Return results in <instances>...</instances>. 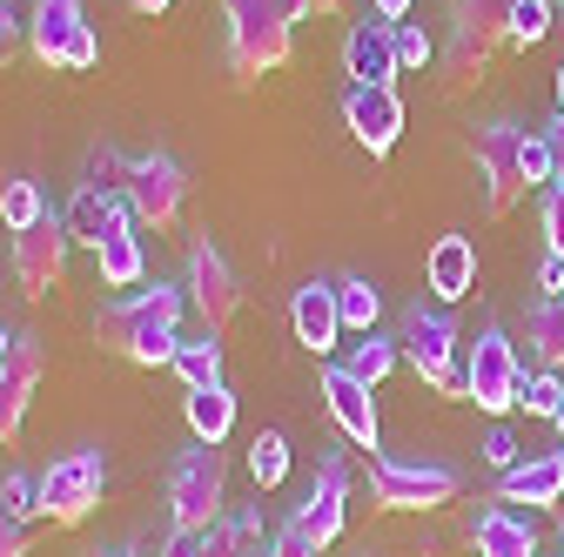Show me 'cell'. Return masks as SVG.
<instances>
[{
    "instance_id": "cell-1",
    "label": "cell",
    "mask_w": 564,
    "mask_h": 557,
    "mask_svg": "<svg viewBox=\"0 0 564 557\" xmlns=\"http://www.w3.org/2000/svg\"><path fill=\"white\" fill-rule=\"evenodd\" d=\"M182 309H188V290L155 283V290H134V296L108 303L101 323H95V336H101V350H115L121 363H134V370H162V363H175Z\"/></svg>"
},
{
    "instance_id": "cell-2",
    "label": "cell",
    "mask_w": 564,
    "mask_h": 557,
    "mask_svg": "<svg viewBox=\"0 0 564 557\" xmlns=\"http://www.w3.org/2000/svg\"><path fill=\"white\" fill-rule=\"evenodd\" d=\"M303 14H310L303 0H229V8H223V21H229V67L242 81L282 67Z\"/></svg>"
},
{
    "instance_id": "cell-3",
    "label": "cell",
    "mask_w": 564,
    "mask_h": 557,
    "mask_svg": "<svg viewBox=\"0 0 564 557\" xmlns=\"http://www.w3.org/2000/svg\"><path fill=\"white\" fill-rule=\"evenodd\" d=\"M229 504V457L223 444H195L169 463V524L182 531H216Z\"/></svg>"
},
{
    "instance_id": "cell-4",
    "label": "cell",
    "mask_w": 564,
    "mask_h": 557,
    "mask_svg": "<svg viewBox=\"0 0 564 557\" xmlns=\"http://www.w3.org/2000/svg\"><path fill=\"white\" fill-rule=\"evenodd\" d=\"M28 47L41 67H67V75H88L101 61V41H95V21H88L82 0H34Z\"/></svg>"
},
{
    "instance_id": "cell-5",
    "label": "cell",
    "mask_w": 564,
    "mask_h": 557,
    "mask_svg": "<svg viewBox=\"0 0 564 557\" xmlns=\"http://www.w3.org/2000/svg\"><path fill=\"white\" fill-rule=\"evenodd\" d=\"M397 350H403V363H410L423 383H431V390L464 396V376H457V323H451V309H423V303H410L403 323H397Z\"/></svg>"
},
{
    "instance_id": "cell-6",
    "label": "cell",
    "mask_w": 564,
    "mask_h": 557,
    "mask_svg": "<svg viewBox=\"0 0 564 557\" xmlns=\"http://www.w3.org/2000/svg\"><path fill=\"white\" fill-rule=\"evenodd\" d=\"M464 491L451 463H416V457H377L370 463V498L377 511H437Z\"/></svg>"
},
{
    "instance_id": "cell-7",
    "label": "cell",
    "mask_w": 564,
    "mask_h": 557,
    "mask_svg": "<svg viewBox=\"0 0 564 557\" xmlns=\"http://www.w3.org/2000/svg\"><path fill=\"white\" fill-rule=\"evenodd\" d=\"M518 383H524V363L511 350V336L505 329H484L470 342V363H464V403H477L484 416H505L518 409Z\"/></svg>"
},
{
    "instance_id": "cell-8",
    "label": "cell",
    "mask_w": 564,
    "mask_h": 557,
    "mask_svg": "<svg viewBox=\"0 0 564 557\" xmlns=\"http://www.w3.org/2000/svg\"><path fill=\"white\" fill-rule=\"evenodd\" d=\"M101 491H108L101 450H67V457L47 463V477H41V517L67 531V524H82V517L101 504Z\"/></svg>"
},
{
    "instance_id": "cell-9",
    "label": "cell",
    "mask_w": 564,
    "mask_h": 557,
    "mask_svg": "<svg viewBox=\"0 0 564 557\" xmlns=\"http://www.w3.org/2000/svg\"><path fill=\"white\" fill-rule=\"evenodd\" d=\"M121 195H128V208H134V222L169 229V222L182 216V201H188V175H182V162H175V155L149 149V155H134V162H128Z\"/></svg>"
},
{
    "instance_id": "cell-10",
    "label": "cell",
    "mask_w": 564,
    "mask_h": 557,
    "mask_svg": "<svg viewBox=\"0 0 564 557\" xmlns=\"http://www.w3.org/2000/svg\"><path fill=\"white\" fill-rule=\"evenodd\" d=\"M188 309L202 316V329H223L236 309H242V283H236V269H229V255L216 249V242H195L188 249Z\"/></svg>"
},
{
    "instance_id": "cell-11",
    "label": "cell",
    "mask_w": 564,
    "mask_h": 557,
    "mask_svg": "<svg viewBox=\"0 0 564 557\" xmlns=\"http://www.w3.org/2000/svg\"><path fill=\"white\" fill-rule=\"evenodd\" d=\"M343 511H349V457H323V470H316V483L303 491V504L290 511V524L316 544V550H329L336 537H343Z\"/></svg>"
},
{
    "instance_id": "cell-12",
    "label": "cell",
    "mask_w": 564,
    "mask_h": 557,
    "mask_svg": "<svg viewBox=\"0 0 564 557\" xmlns=\"http://www.w3.org/2000/svg\"><path fill=\"white\" fill-rule=\"evenodd\" d=\"M477 168H484V188H490V208H505L524 195V128L518 121H484L477 128Z\"/></svg>"
},
{
    "instance_id": "cell-13",
    "label": "cell",
    "mask_w": 564,
    "mask_h": 557,
    "mask_svg": "<svg viewBox=\"0 0 564 557\" xmlns=\"http://www.w3.org/2000/svg\"><path fill=\"white\" fill-rule=\"evenodd\" d=\"M323 403L336 416V430L357 450H383V416H377V396H370V383L357 370H343V363L323 370Z\"/></svg>"
},
{
    "instance_id": "cell-14",
    "label": "cell",
    "mask_w": 564,
    "mask_h": 557,
    "mask_svg": "<svg viewBox=\"0 0 564 557\" xmlns=\"http://www.w3.org/2000/svg\"><path fill=\"white\" fill-rule=\"evenodd\" d=\"M67 242H75V236H67V222L54 216V208H47L34 229H21V236H14V275H21V290H28V296H47V290L61 283V269H67Z\"/></svg>"
},
{
    "instance_id": "cell-15",
    "label": "cell",
    "mask_w": 564,
    "mask_h": 557,
    "mask_svg": "<svg viewBox=\"0 0 564 557\" xmlns=\"http://www.w3.org/2000/svg\"><path fill=\"white\" fill-rule=\"evenodd\" d=\"M343 128L357 134V149H370V155H390L397 149V134H403V101H397V88H349L343 95Z\"/></svg>"
},
{
    "instance_id": "cell-16",
    "label": "cell",
    "mask_w": 564,
    "mask_h": 557,
    "mask_svg": "<svg viewBox=\"0 0 564 557\" xmlns=\"http://www.w3.org/2000/svg\"><path fill=\"white\" fill-rule=\"evenodd\" d=\"M505 21H511V0H457V14H451V67L457 75H470L505 41Z\"/></svg>"
},
{
    "instance_id": "cell-17",
    "label": "cell",
    "mask_w": 564,
    "mask_h": 557,
    "mask_svg": "<svg viewBox=\"0 0 564 557\" xmlns=\"http://www.w3.org/2000/svg\"><path fill=\"white\" fill-rule=\"evenodd\" d=\"M34 383H41V336H34V329H21V336H14L8 370H0V450H8V444L21 437Z\"/></svg>"
},
{
    "instance_id": "cell-18",
    "label": "cell",
    "mask_w": 564,
    "mask_h": 557,
    "mask_svg": "<svg viewBox=\"0 0 564 557\" xmlns=\"http://www.w3.org/2000/svg\"><path fill=\"white\" fill-rule=\"evenodd\" d=\"M343 67L357 75L364 88H390L403 67H397V21H357L349 28V41H343Z\"/></svg>"
},
{
    "instance_id": "cell-19",
    "label": "cell",
    "mask_w": 564,
    "mask_h": 557,
    "mask_svg": "<svg viewBox=\"0 0 564 557\" xmlns=\"http://www.w3.org/2000/svg\"><path fill=\"white\" fill-rule=\"evenodd\" d=\"M423 283H431L437 303H464L477 290V249H470V236H437L431 255H423Z\"/></svg>"
},
{
    "instance_id": "cell-20",
    "label": "cell",
    "mask_w": 564,
    "mask_h": 557,
    "mask_svg": "<svg viewBox=\"0 0 564 557\" xmlns=\"http://www.w3.org/2000/svg\"><path fill=\"white\" fill-rule=\"evenodd\" d=\"M290 323H296V342L310 357H329L336 336H343V309H336V283H303L296 303H290Z\"/></svg>"
},
{
    "instance_id": "cell-21",
    "label": "cell",
    "mask_w": 564,
    "mask_h": 557,
    "mask_svg": "<svg viewBox=\"0 0 564 557\" xmlns=\"http://www.w3.org/2000/svg\"><path fill=\"white\" fill-rule=\"evenodd\" d=\"M470 544L477 557H538V524L518 517L511 504H484L470 517Z\"/></svg>"
},
{
    "instance_id": "cell-22",
    "label": "cell",
    "mask_w": 564,
    "mask_h": 557,
    "mask_svg": "<svg viewBox=\"0 0 564 557\" xmlns=\"http://www.w3.org/2000/svg\"><path fill=\"white\" fill-rule=\"evenodd\" d=\"M557 498H564V450L524 457L518 470L498 477V504H531V511H544V504H557Z\"/></svg>"
},
{
    "instance_id": "cell-23",
    "label": "cell",
    "mask_w": 564,
    "mask_h": 557,
    "mask_svg": "<svg viewBox=\"0 0 564 557\" xmlns=\"http://www.w3.org/2000/svg\"><path fill=\"white\" fill-rule=\"evenodd\" d=\"M95 262H101V283H108V290H134V283H141L149 255H141V236H134V208H121V216L108 222V236H101Z\"/></svg>"
},
{
    "instance_id": "cell-24",
    "label": "cell",
    "mask_w": 564,
    "mask_h": 557,
    "mask_svg": "<svg viewBox=\"0 0 564 557\" xmlns=\"http://www.w3.org/2000/svg\"><path fill=\"white\" fill-rule=\"evenodd\" d=\"M128 208V195H115V188H95V182H82L75 188V201H67V236L75 242H88V249H101V236H108V222Z\"/></svg>"
},
{
    "instance_id": "cell-25",
    "label": "cell",
    "mask_w": 564,
    "mask_h": 557,
    "mask_svg": "<svg viewBox=\"0 0 564 557\" xmlns=\"http://www.w3.org/2000/svg\"><path fill=\"white\" fill-rule=\"evenodd\" d=\"M182 416H188L195 444H223L236 430V396H229V383H216V390H182Z\"/></svg>"
},
{
    "instance_id": "cell-26",
    "label": "cell",
    "mask_w": 564,
    "mask_h": 557,
    "mask_svg": "<svg viewBox=\"0 0 564 557\" xmlns=\"http://www.w3.org/2000/svg\"><path fill=\"white\" fill-rule=\"evenodd\" d=\"M175 376H182V390H216L223 383V342H216V329H202V336H182L175 342V363H169Z\"/></svg>"
},
{
    "instance_id": "cell-27",
    "label": "cell",
    "mask_w": 564,
    "mask_h": 557,
    "mask_svg": "<svg viewBox=\"0 0 564 557\" xmlns=\"http://www.w3.org/2000/svg\"><path fill=\"white\" fill-rule=\"evenodd\" d=\"M208 557H269L262 517L256 511H223V524L208 531Z\"/></svg>"
},
{
    "instance_id": "cell-28",
    "label": "cell",
    "mask_w": 564,
    "mask_h": 557,
    "mask_svg": "<svg viewBox=\"0 0 564 557\" xmlns=\"http://www.w3.org/2000/svg\"><path fill=\"white\" fill-rule=\"evenodd\" d=\"M336 309H343V329L370 336L377 316H383V290L370 283V275H343V283H336Z\"/></svg>"
},
{
    "instance_id": "cell-29",
    "label": "cell",
    "mask_w": 564,
    "mask_h": 557,
    "mask_svg": "<svg viewBox=\"0 0 564 557\" xmlns=\"http://www.w3.org/2000/svg\"><path fill=\"white\" fill-rule=\"evenodd\" d=\"M531 350L544 370H564V296H538L531 309Z\"/></svg>"
},
{
    "instance_id": "cell-30",
    "label": "cell",
    "mask_w": 564,
    "mask_h": 557,
    "mask_svg": "<svg viewBox=\"0 0 564 557\" xmlns=\"http://www.w3.org/2000/svg\"><path fill=\"white\" fill-rule=\"evenodd\" d=\"M249 477H256V491H275V483L290 477V437H282V430H256V444H249Z\"/></svg>"
},
{
    "instance_id": "cell-31",
    "label": "cell",
    "mask_w": 564,
    "mask_h": 557,
    "mask_svg": "<svg viewBox=\"0 0 564 557\" xmlns=\"http://www.w3.org/2000/svg\"><path fill=\"white\" fill-rule=\"evenodd\" d=\"M397 363H403V350H397V336H377V329H370V336L357 342V350H349V363H343V370H357V376H364V383L377 390V383H383V376H390Z\"/></svg>"
},
{
    "instance_id": "cell-32",
    "label": "cell",
    "mask_w": 564,
    "mask_h": 557,
    "mask_svg": "<svg viewBox=\"0 0 564 557\" xmlns=\"http://www.w3.org/2000/svg\"><path fill=\"white\" fill-rule=\"evenodd\" d=\"M41 216H47V195H41V182H8V188H0V222H8V236L34 229Z\"/></svg>"
},
{
    "instance_id": "cell-33",
    "label": "cell",
    "mask_w": 564,
    "mask_h": 557,
    "mask_svg": "<svg viewBox=\"0 0 564 557\" xmlns=\"http://www.w3.org/2000/svg\"><path fill=\"white\" fill-rule=\"evenodd\" d=\"M544 34H551V0H511L505 41H518V47H538Z\"/></svg>"
},
{
    "instance_id": "cell-34",
    "label": "cell",
    "mask_w": 564,
    "mask_h": 557,
    "mask_svg": "<svg viewBox=\"0 0 564 557\" xmlns=\"http://www.w3.org/2000/svg\"><path fill=\"white\" fill-rule=\"evenodd\" d=\"M557 390H564V376H557V370H524V383H518V409L551 416V409H557Z\"/></svg>"
},
{
    "instance_id": "cell-35",
    "label": "cell",
    "mask_w": 564,
    "mask_h": 557,
    "mask_svg": "<svg viewBox=\"0 0 564 557\" xmlns=\"http://www.w3.org/2000/svg\"><path fill=\"white\" fill-rule=\"evenodd\" d=\"M0 511H8L14 524H28V517H41V483L34 477H8V483H0Z\"/></svg>"
},
{
    "instance_id": "cell-36",
    "label": "cell",
    "mask_w": 564,
    "mask_h": 557,
    "mask_svg": "<svg viewBox=\"0 0 564 557\" xmlns=\"http://www.w3.org/2000/svg\"><path fill=\"white\" fill-rule=\"evenodd\" d=\"M431 34H423L416 21H397V67H403V75H416V67H431Z\"/></svg>"
},
{
    "instance_id": "cell-37",
    "label": "cell",
    "mask_w": 564,
    "mask_h": 557,
    "mask_svg": "<svg viewBox=\"0 0 564 557\" xmlns=\"http://www.w3.org/2000/svg\"><path fill=\"white\" fill-rule=\"evenodd\" d=\"M477 457H484V463H490V470H498V477H505V470H518V463H524V450H518V437H511V430H505V424H490V437H484V450H477Z\"/></svg>"
},
{
    "instance_id": "cell-38",
    "label": "cell",
    "mask_w": 564,
    "mask_h": 557,
    "mask_svg": "<svg viewBox=\"0 0 564 557\" xmlns=\"http://www.w3.org/2000/svg\"><path fill=\"white\" fill-rule=\"evenodd\" d=\"M524 188H551V142L524 134Z\"/></svg>"
},
{
    "instance_id": "cell-39",
    "label": "cell",
    "mask_w": 564,
    "mask_h": 557,
    "mask_svg": "<svg viewBox=\"0 0 564 557\" xmlns=\"http://www.w3.org/2000/svg\"><path fill=\"white\" fill-rule=\"evenodd\" d=\"M162 557H208V531H182V524H169Z\"/></svg>"
},
{
    "instance_id": "cell-40",
    "label": "cell",
    "mask_w": 564,
    "mask_h": 557,
    "mask_svg": "<svg viewBox=\"0 0 564 557\" xmlns=\"http://www.w3.org/2000/svg\"><path fill=\"white\" fill-rule=\"evenodd\" d=\"M544 242L551 255H564V188H544Z\"/></svg>"
},
{
    "instance_id": "cell-41",
    "label": "cell",
    "mask_w": 564,
    "mask_h": 557,
    "mask_svg": "<svg viewBox=\"0 0 564 557\" xmlns=\"http://www.w3.org/2000/svg\"><path fill=\"white\" fill-rule=\"evenodd\" d=\"M269 557H323V550H316V544H310L296 524H282V531L269 537Z\"/></svg>"
},
{
    "instance_id": "cell-42",
    "label": "cell",
    "mask_w": 564,
    "mask_h": 557,
    "mask_svg": "<svg viewBox=\"0 0 564 557\" xmlns=\"http://www.w3.org/2000/svg\"><path fill=\"white\" fill-rule=\"evenodd\" d=\"M0 557H28V531H21L8 511H0Z\"/></svg>"
},
{
    "instance_id": "cell-43",
    "label": "cell",
    "mask_w": 564,
    "mask_h": 557,
    "mask_svg": "<svg viewBox=\"0 0 564 557\" xmlns=\"http://www.w3.org/2000/svg\"><path fill=\"white\" fill-rule=\"evenodd\" d=\"M551 142V188H564V114H557V128L544 134Z\"/></svg>"
},
{
    "instance_id": "cell-44",
    "label": "cell",
    "mask_w": 564,
    "mask_h": 557,
    "mask_svg": "<svg viewBox=\"0 0 564 557\" xmlns=\"http://www.w3.org/2000/svg\"><path fill=\"white\" fill-rule=\"evenodd\" d=\"M538 283H544V296H564V255H544V269H538Z\"/></svg>"
},
{
    "instance_id": "cell-45",
    "label": "cell",
    "mask_w": 564,
    "mask_h": 557,
    "mask_svg": "<svg viewBox=\"0 0 564 557\" xmlns=\"http://www.w3.org/2000/svg\"><path fill=\"white\" fill-rule=\"evenodd\" d=\"M370 8H377L383 21H403V14H410V0H370Z\"/></svg>"
},
{
    "instance_id": "cell-46",
    "label": "cell",
    "mask_w": 564,
    "mask_h": 557,
    "mask_svg": "<svg viewBox=\"0 0 564 557\" xmlns=\"http://www.w3.org/2000/svg\"><path fill=\"white\" fill-rule=\"evenodd\" d=\"M134 14H162V8H175V0H128Z\"/></svg>"
},
{
    "instance_id": "cell-47",
    "label": "cell",
    "mask_w": 564,
    "mask_h": 557,
    "mask_svg": "<svg viewBox=\"0 0 564 557\" xmlns=\"http://www.w3.org/2000/svg\"><path fill=\"white\" fill-rule=\"evenodd\" d=\"M8 357H14V336H8V329H0V370H8Z\"/></svg>"
},
{
    "instance_id": "cell-48",
    "label": "cell",
    "mask_w": 564,
    "mask_h": 557,
    "mask_svg": "<svg viewBox=\"0 0 564 557\" xmlns=\"http://www.w3.org/2000/svg\"><path fill=\"white\" fill-rule=\"evenodd\" d=\"M303 8H310V14H329V8H343V0H303Z\"/></svg>"
},
{
    "instance_id": "cell-49",
    "label": "cell",
    "mask_w": 564,
    "mask_h": 557,
    "mask_svg": "<svg viewBox=\"0 0 564 557\" xmlns=\"http://www.w3.org/2000/svg\"><path fill=\"white\" fill-rule=\"evenodd\" d=\"M551 424H557V437H564V390H557V409H551Z\"/></svg>"
},
{
    "instance_id": "cell-50",
    "label": "cell",
    "mask_w": 564,
    "mask_h": 557,
    "mask_svg": "<svg viewBox=\"0 0 564 557\" xmlns=\"http://www.w3.org/2000/svg\"><path fill=\"white\" fill-rule=\"evenodd\" d=\"M557 114H564V61H557Z\"/></svg>"
},
{
    "instance_id": "cell-51",
    "label": "cell",
    "mask_w": 564,
    "mask_h": 557,
    "mask_svg": "<svg viewBox=\"0 0 564 557\" xmlns=\"http://www.w3.org/2000/svg\"><path fill=\"white\" fill-rule=\"evenodd\" d=\"M88 557H141V550H88Z\"/></svg>"
},
{
    "instance_id": "cell-52",
    "label": "cell",
    "mask_w": 564,
    "mask_h": 557,
    "mask_svg": "<svg viewBox=\"0 0 564 557\" xmlns=\"http://www.w3.org/2000/svg\"><path fill=\"white\" fill-rule=\"evenodd\" d=\"M557 557H564V531H557Z\"/></svg>"
},
{
    "instance_id": "cell-53",
    "label": "cell",
    "mask_w": 564,
    "mask_h": 557,
    "mask_svg": "<svg viewBox=\"0 0 564 557\" xmlns=\"http://www.w3.org/2000/svg\"><path fill=\"white\" fill-rule=\"evenodd\" d=\"M357 557H377V550H357Z\"/></svg>"
},
{
    "instance_id": "cell-54",
    "label": "cell",
    "mask_w": 564,
    "mask_h": 557,
    "mask_svg": "<svg viewBox=\"0 0 564 557\" xmlns=\"http://www.w3.org/2000/svg\"><path fill=\"white\" fill-rule=\"evenodd\" d=\"M0 14H8V8H0Z\"/></svg>"
},
{
    "instance_id": "cell-55",
    "label": "cell",
    "mask_w": 564,
    "mask_h": 557,
    "mask_svg": "<svg viewBox=\"0 0 564 557\" xmlns=\"http://www.w3.org/2000/svg\"><path fill=\"white\" fill-rule=\"evenodd\" d=\"M557 8H564V0H557Z\"/></svg>"
}]
</instances>
